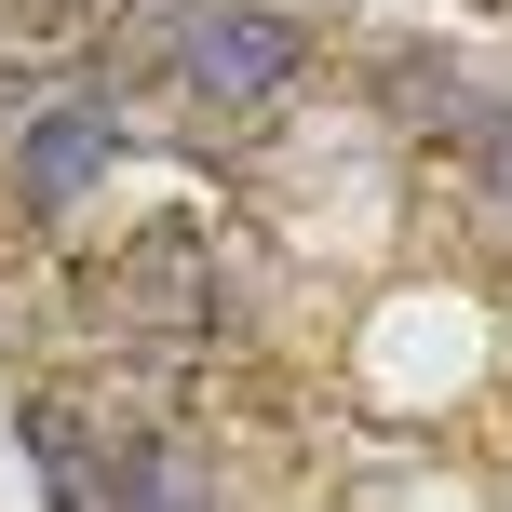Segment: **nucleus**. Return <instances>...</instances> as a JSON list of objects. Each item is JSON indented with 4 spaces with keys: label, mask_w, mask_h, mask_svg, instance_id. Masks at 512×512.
Wrapping results in <instances>:
<instances>
[{
    "label": "nucleus",
    "mask_w": 512,
    "mask_h": 512,
    "mask_svg": "<svg viewBox=\"0 0 512 512\" xmlns=\"http://www.w3.org/2000/svg\"><path fill=\"white\" fill-rule=\"evenodd\" d=\"M27 459H41L54 512H216L189 432H162V418H95V405H68V391L27 405Z\"/></svg>",
    "instance_id": "f257e3e1"
},
{
    "label": "nucleus",
    "mask_w": 512,
    "mask_h": 512,
    "mask_svg": "<svg viewBox=\"0 0 512 512\" xmlns=\"http://www.w3.org/2000/svg\"><path fill=\"white\" fill-rule=\"evenodd\" d=\"M391 95H405V135H418V149H445V176L472 189V216H499V230H512V108L472 95L459 68H391Z\"/></svg>",
    "instance_id": "20e7f679"
},
{
    "label": "nucleus",
    "mask_w": 512,
    "mask_h": 512,
    "mask_svg": "<svg viewBox=\"0 0 512 512\" xmlns=\"http://www.w3.org/2000/svg\"><path fill=\"white\" fill-rule=\"evenodd\" d=\"M283 95H297V27L256 14V0H189V27H176V108L256 135Z\"/></svg>",
    "instance_id": "f03ea898"
},
{
    "label": "nucleus",
    "mask_w": 512,
    "mask_h": 512,
    "mask_svg": "<svg viewBox=\"0 0 512 512\" xmlns=\"http://www.w3.org/2000/svg\"><path fill=\"white\" fill-rule=\"evenodd\" d=\"M95 324H108V337H149V351H189V337L216 324V270H203V243H189V230L122 243V256H108V283H95Z\"/></svg>",
    "instance_id": "39448f33"
},
{
    "label": "nucleus",
    "mask_w": 512,
    "mask_h": 512,
    "mask_svg": "<svg viewBox=\"0 0 512 512\" xmlns=\"http://www.w3.org/2000/svg\"><path fill=\"white\" fill-rule=\"evenodd\" d=\"M108 108H122V81H54V95H27V122L0 135V149H14V203L27 216H68L81 189L108 176Z\"/></svg>",
    "instance_id": "7ed1b4c3"
}]
</instances>
